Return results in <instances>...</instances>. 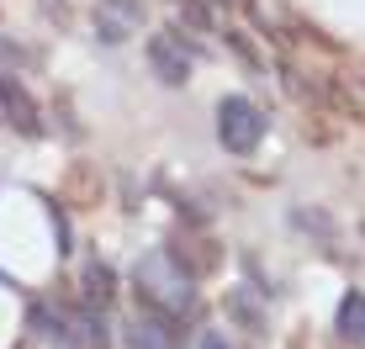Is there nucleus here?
<instances>
[{
    "mask_svg": "<svg viewBox=\"0 0 365 349\" xmlns=\"http://www.w3.org/2000/svg\"><path fill=\"white\" fill-rule=\"evenodd\" d=\"M138 291H143L148 313L175 318V323H180V313H191V307H196L191 270L180 265V254H175V249H154V254L138 265Z\"/></svg>",
    "mask_w": 365,
    "mask_h": 349,
    "instance_id": "f257e3e1",
    "label": "nucleus"
},
{
    "mask_svg": "<svg viewBox=\"0 0 365 349\" xmlns=\"http://www.w3.org/2000/svg\"><path fill=\"white\" fill-rule=\"evenodd\" d=\"M217 138L228 154H255L259 138H265V117H259L255 101H244V95H228V101L217 106Z\"/></svg>",
    "mask_w": 365,
    "mask_h": 349,
    "instance_id": "f03ea898",
    "label": "nucleus"
},
{
    "mask_svg": "<svg viewBox=\"0 0 365 349\" xmlns=\"http://www.w3.org/2000/svg\"><path fill=\"white\" fill-rule=\"evenodd\" d=\"M148 64H154V74L165 85H185V74H191V53L175 43V32H159V37H148Z\"/></svg>",
    "mask_w": 365,
    "mask_h": 349,
    "instance_id": "7ed1b4c3",
    "label": "nucleus"
},
{
    "mask_svg": "<svg viewBox=\"0 0 365 349\" xmlns=\"http://www.w3.org/2000/svg\"><path fill=\"white\" fill-rule=\"evenodd\" d=\"M133 349H175L180 333H175V318H159V313H138L133 318V333H128Z\"/></svg>",
    "mask_w": 365,
    "mask_h": 349,
    "instance_id": "20e7f679",
    "label": "nucleus"
},
{
    "mask_svg": "<svg viewBox=\"0 0 365 349\" xmlns=\"http://www.w3.org/2000/svg\"><path fill=\"white\" fill-rule=\"evenodd\" d=\"M96 27H101V37H106V43H122V37L138 27V6H133V0H101Z\"/></svg>",
    "mask_w": 365,
    "mask_h": 349,
    "instance_id": "39448f33",
    "label": "nucleus"
},
{
    "mask_svg": "<svg viewBox=\"0 0 365 349\" xmlns=\"http://www.w3.org/2000/svg\"><path fill=\"white\" fill-rule=\"evenodd\" d=\"M0 106L16 117V127H21V132H37V127H43V122H37V106L27 101V90H21L11 74H0Z\"/></svg>",
    "mask_w": 365,
    "mask_h": 349,
    "instance_id": "423d86ee",
    "label": "nucleus"
},
{
    "mask_svg": "<svg viewBox=\"0 0 365 349\" xmlns=\"http://www.w3.org/2000/svg\"><path fill=\"white\" fill-rule=\"evenodd\" d=\"M339 339H344V344L365 339V296L360 291H349L344 302H339Z\"/></svg>",
    "mask_w": 365,
    "mask_h": 349,
    "instance_id": "0eeeda50",
    "label": "nucleus"
},
{
    "mask_svg": "<svg viewBox=\"0 0 365 349\" xmlns=\"http://www.w3.org/2000/svg\"><path fill=\"white\" fill-rule=\"evenodd\" d=\"M85 302H91V307L111 302V270L106 265H85Z\"/></svg>",
    "mask_w": 365,
    "mask_h": 349,
    "instance_id": "6e6552de",
    "label": "nucleus"
},
{
    "mask_svg": "<svg viewBox=\"0 0 365 349\" xmlns=\"http://www.w3.org/2000/svg\"><path fill=\"white\" fill-rule=\"evenodd\" d=\"M201 349H228V344H222L217 333H201Z\"/></svg>",
    "mask_w": 365,
    "mask_h": 349,
    "instance_id": "1a4fd4ad",
    "label": "nucleus"
}]
</instances>
